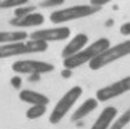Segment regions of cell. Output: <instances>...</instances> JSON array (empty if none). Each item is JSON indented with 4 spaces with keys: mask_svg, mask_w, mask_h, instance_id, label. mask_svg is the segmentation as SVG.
<instances>
[{
    "mask_svg": "<svg viewBox=\"0 0 130 129\" xmlns=\"http://www.w3.org/2000/svg\"><path fill=\"white\" fill-rule=\"evenodd\" d=\"M30 39L42 41V42H56V41H66L71 36V29L68 27H56V28H47L38 29L33 33L28 34Z\"/></svg>",
    "mask_w": 130,
    "mask_h": 129,
    "instance_id": "obj_8",
    "label": "cell"
},
{
    "mask_svg": "<svg viewBox=\"0 0 130 129\" xmlns=\"http://www.w3.org/2000/svg\"><path fill=\"white\" fill-rule=\"evenodd\" d=\"M116 117H118V109L115 106H107L100 113V115L97 117V119L95 120V123L90 129H107Z\"/></svg>",
    "mask_w": 130,
    "mask_h": 129,
    "instance_id": "obj_11",
    "label": "cell"
},
{
    "mask_svg": "<svg viewBox=\"0 0 130 129\" xmlns=\"http://www.w3.org/2000/svg\"><path fill=\"white\" fill-rule=\"evenodd\" d=\"M29 0H1L0 9H10V8H19L27 5Z\"/></svg>",
    "mask_w": 130,
    "mask_h": 129,
    "instance_id": "obj_18",
    "label": "cell"
},
{
    "mask_svg": "<svg viewBox=\"0 0 130 129\" xmlns=\"http://www.w3.org/2000/svg\"><path fill=\"white\" fill-rule=\"evenodd\" d=\"M27 37H28V33L24 31H3L0 32V46L25 41Z\"/></svg>",
    "mask_w": 130,
    "mask_h": 129,
    "instance_id": "obj_14",
    "label": "cell"
},
{
    "mask_svg": "<svg viewBox=\"0 0 130 129\" xmlns=\"http://www.w3.org/2000/svg\"><path fill=\"white\" fill-rule=\"evenodd\" d=\"M10 84L11 86L15 89V90H18V89H20L22 87V84H23V80H22V77L20 76H13L11 79H10Z\"/></svg>",
    "mask_w": 130,
    "mask_h": 129,
    "instance_id": "obj_20",
    "label": "cell"
},
{
    "mask_svg": "<svg viewBox=\"0 0 130 129\" xmlns=\"http://www.w3.org/2000/svg\"><path fill=\"white\" fill-rule=\"evenodd\" d=\"M44 23V15L42 13L34 11L22 18H13L10 19L9 24L15 28H30V27H39Z\"/></svg>",
    "mask_w": 130,
    "mask_h": 129,
    "instance_id": "obj_9",
    "label": "cell"
},
{
    "mask_svg": "<svg viewBox=\"0 0 130 129\" xmlns=\"http://www.w3.org/2000/svg\"><path fill=\"white\" fill-rule=\"evenodd\" d=\"M111 0H90V5L96 6V8H101V6H104L105 4H107Z\"/></svg>",
    "mask_w": 130,
    "mask_h": 129,
    "instance_id": "obj_22",
    "label": "cell"
},
{
    "mask_svg": "<svg viewBox=\"0 0 130 129\" xmlns=\"http://www.w3.org/2000/svg\"><path fill=\"white\" fill-rule=\"evenodd\" d=\"M0 1H1V0H0Z\"/></svg>",
    "mask_w": 130,
    "mask_h": 129,
    "instance_id": "obj_25",
    "label": "cell"
},
{
    "mask_svg": "<svg viewBox=\"0 0 130 129\" xmlns=\"http://www.w3.org/2000/svg\"><path fill=\"white\" fill-rule=\"evenodd\" d=\"M19 99L23 103L30 104V105H48L49 104V97L45 96L44 94L33 91V90H22L19 92Z\"/></svg>",
    "mask_w": 130,
    "mask_h": 129,
    "instance_id": "obj_13",
    "label": "cell"
},
{
    "mask_svg": "<svg viewBox=\"0 0 130 129\" xmlns=\"http://www.w3.org/2000/svg\"><path fill=\"white\" fill-rule=\"evenodd\" d=\"M48 49V43L42 41H20V42L8 43L0 46V60L17 57L23 54H32V53H43Z\"/></svg>",
    "mask_w": 130,
    "mask_h": 129,
    "instance_id": "obj_2",
    "label": "cell"
},
{
    "mask_svg": "<svg viewBox=\"0 0 130 129\" xmlns=\"http://www.w3.org/2000/svg\"><path fill=\"white\" fill-rule=\"evenodd\" d=\"M11 70L15 74L20 75H43L49 74L54 70V65L44 61H37V60H20L15 61L11 65Z\"/></svg>",
    "mask_w": 130,
    "mask_h": 129,
    "instance_id": "obj_6",
    "label": "cell"
},
{
    "mask_svg": "<svg viewBox=\"0 0 130 129\" xmlns=\"http://www.w3.org/2000/svg\"><path fill=\"white\" fill-rule=\"evenodd\" d=\"M82 92H84V90L81 86H72L70 90H67V92H64L63 96L54 105V108L49 115V119H48L49 123L58 124L67 115V113L75 106L77 100L81 97Z\"/></svg>",
    "mask_w": 130,
    "mask_h": 129,
    "instance_id": "obj_5",
    "label": "cell"
},
{
    "mask_svg": "<svg viewBox=\"0 0 130 129\" xmlns=\"http://www.w3.org/2000/svg\"><path fill=\"white\" fill-rule=\"evenodd\" d=\"M130 53V41L126 39L124 42L115 44V46H110L107 49L102 51L99 56H96L92 61L88 62V67L92 71H97L101 70L102 67L116 62L126 56H129Z\"/></svg>",
    "mask_w": 130,
    "mask_h": 129,
    "instance_id": "obj_3",
    "label": "cell"
},
{
    "mask_svg": "<svg viewBox=\"0 0 130 129\" xmlns=\"http://www.w3.org/2000/svg\"><path fill=\"white\" fill-rule=\"evenodd\" d=\"M61 76H62L63 79H70V77L72 76V70H68V68L62 70V71H61Z\"/></svg>",
    "mask_w": 130,
    "mask_h": 129,
    "instance_id": "obj_23",
    "label": "cell"
},
{
    "mask_svg": "<svg viewBox=\"0 0 130 129\" xmlns=\"http://www.w3.org/2000/svg\"><path fill=\"white\" fill-rule=\"evenodd\" d=\"M100 10H101V8H96V6H92L90 4L73 5V6H68L66 9H59V10L51 13L49 20L53 24H62V23H67L71 20L91 17V15L99 13Z\"/></svg>",
    "mask_w": 130,
    "mask_h": 129,
    "instance_id": "obj_4",
    "label": "cell"
},
{
    "mask_svg": "<svg viewBox=\"0 0 130 129\" xmlns=\"http://www.w3.org/2000/svg\"><path fill=\"white\" fill-rule=\"evenodd\" d=\"M41 80V75H29V81L34 82V81H39Z\"/></svg>",
    "mask_w": 130,
    "mask_h": 129,
    "instance_id": "obj_24",
    "label": "cell"
},
{
    "mask_svg": "<svg viewBox=\"0 0 130 129\" xmlns=\"http://www.w3.org/2000/svg\"><path fill=\"white\" fill-rule=\"evenodd\" d=\"M120 33L125 37H129L130 36V23L129 22H125L124 24H121L120 27Z\"/></svg>",
    "mask_w": 130,
    "mask_h": 129,
    "instance_id": "obj_21",
    "label": "cell"
},
{
    "mask_svg": "<svg viewBox=\"0 0 130 129\" xmlns=\"http://www.w3.org/2000/svg\"><path fill=\"white\" fill-rule=\"evenodd\" d=\"M37 10V6L34 5H23V6H19V8H15L14 10V18H22V17H25L30 13H34Z\"/></svg>",
    "mask_w": 130,
    "mask_h": 129,
    "instance_id": "obj_17",
    "label": "cell"
},
{
    "mask_svg": "<svg viewBox=\"0 0 130 129\" xmlns=\"http://www.w3.org/2000/svg\"><path fill=\"white\" fill-rule=\"evenodd\" d=\"M130 90V77H124L116 82H112L110 85L101 87L96 91V100L99 103H105L111 99H115L118 96H121L125 92H129Z\"/></svg>",
    "mask_w": 130,
    "mask_h": 129,
    "instance_id": "obj_7",
    "label": "cell"
},
{
    "mask_svg": "<svg viewBox=\"0 0 130 129\" xmlns=\"http://www.w3.org/2000/svg\"><path fill=\"white\" fill-rule=\"evenodd\" d=\"M88 43V37L85 33H78L76 34L70 42L64 46V48L62 49V57L63 58H68L76 53H78L81 49H84Z\"/></svg>",
    "mask_w": 130,
    "mask_h": 129,
    "instance_id": "obj_10",
    "label": "cell"
},
{
    "mask_svg": "<svg viewBox=\"0 0 130 129\" xmlns=\"http://www.w3.org/2000/svg\"><path fill=\"white\" fill-rule=\"evenodd\" d=\"M64 3V0H43L39 3L41 8H54V6H59Z\"/></svg>",
    "mask_w": 130,
    "mask_h": 129,
    "instance_id": "obj_19",
    "label": "cell"
},
{
    "mask_svg": "<svg viewBox=\"0 0 130 129\" xmlns=\"http://www.w3.org/2000/svg\"><path fill=\"white\" fill-rule=\"evenodd\" d=\"M47 111V106L45 105H32L27 113H25V117L27 119L29 120H36V119H39L42 118Z\"/></svg>",
    "mask_w": 130,
    "mask_h": 129,
    "instance_id": "obj_16",
    "label": "cell"
},
{
    "mask_svg": "<svg viewBox=\"0 0 130 129\" xmlns=\"http://www.w3.org/2000/svg\"><path fill=\"white\" fill-rule=\"evenodd\" d=\"M130 123V110H125L119 118H115L107 129H124Z\"/></svg>",
    "mask_w": 130,
    "mask_h": 129,
    "instance_id": "obj_15",
    "label": "cell"
},
{
    "mask_svg": "<svg viewBox=\"0 0 130 129\" xmlns=\"http://www.w3.org/2000/svg\"><path fill=\"white\" fill-rule=\"evenodd\" d=\"M99 106V101L95 97H88L86 99L71 115V122H78L84 118H86L88 114H91L93 110H96Z\"/></svg>",
    "mask_w": 130,
    "mask_h": 129,
    "instance_id": "obj_12",
    "label": "cell"
},
{
    "mask_svg": "<svg viewBox=\"0 0 130 129\" xmlns=\"http://www.w3.org/2000/svg\"><path fill=\"white\" fill-rule=\"evenodd\" d=\"M110 46L111 44L107 38H99L97 41L91 43L90 46H86L78 53H76L68 58H63V62H62L63 67L68 68V70H73L82 65H86L90 61H92L96 56H99L102 51L107 49Z\"/></svg>",
    "mask_w": 130,
    "mask_h": 129,
    "instance_id": "obj_1",
    "label": "cell"
}]
</instances>
